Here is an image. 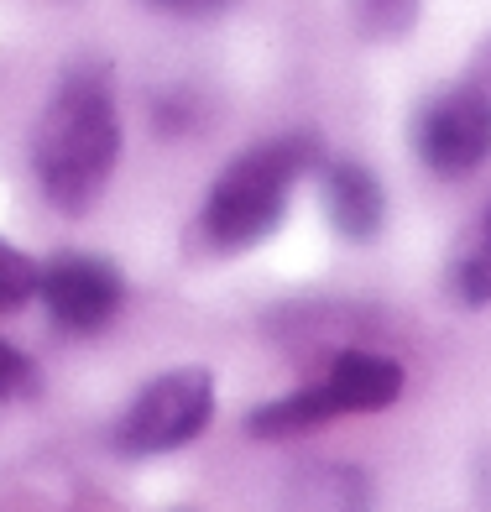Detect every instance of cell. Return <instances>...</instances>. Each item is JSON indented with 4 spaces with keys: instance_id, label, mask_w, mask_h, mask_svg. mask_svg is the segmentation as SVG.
<instances>
[{
    "instance_id": "cell-10",
    "label": "cell",
    "mask_w": 491,
    "mask_h": 512,
    "mask_svg": "<svg viewBox=\"0 0 491 512\" xmlns=\"http://www.w3.org/2000/svg\"><path fill=\"white\" fill-rule=\"evenodd\" d=\"M444 288H450L455 304L465 309H486L491 304V199L476 215V225L465 230V241L450 256V272H444Z\"/></svg>"
},
{
    "instance_id": "cell-15",
    "label": "cell",
    "mask_w": 491,
    "mask_h": 512,
    "mask_svg": "<svg viewBox=\"0 0 491 512\" xmlns=\"http://www.w3.org/2000/svg\"><path fill=\"white\" fill-rule=\"evenodd\" d=\"M476 497H481V512H491V445L476 460Z\"/></svg>"
},
{
    "instance_id": "cell-9",
    "label": "cell",
    "mask_w": 491,
    "mask_h": 512,
    "mask_svg": "<svg viewBox=\"0 0 491 512\" xmlns=\"http://www.w3.org/2000/svg\"><path fill=\"white\" fill-rule=\"evenodd\" d=\"M288 512H371V481L356 465L314 460L288 481Z\"/></svg>"
},
{
    "instance_id": "cell-1",
    "label": "cell",
    "mask_w": 491,
    "mask_h": 512,
    "mask_svg": "<svg viewBox=\"0 0 491 512\" xmlns=\"http://www.w3.org/2000/svg\"><path fill=\"white\" fill-rule=\"evenodd\" d=\"M121 105L105 63H74L32 131V178L63 215H84L121 162Z\"/></svg>"
},
{
    "instance_id": "cell-4",
    "label": "cell",
    "mask_w": 491,
    "mask_h": 512,
    "mask_svg": "<svg viewBox=\"0 0 491 512\" xmlns=\"http://www.w3.org/2000/svg\"><path fill=\"white\" fill-rule=\"evenodd\" d=\"M413 152L434 178H471L491 157V95L481 84L434 95L413 121Z\"/></svg>"
},
{
    "instance_id": "cell-12",
    "label": "cell",
    "mask_w": 491,
    "mask_h": 512,
    "mask_svg": "<svg viewBox=\"0 0 491 512\" xmlns=\"http://www.w3.org/2000/svg\"><path fill=\"white\" fill-rule=\"evenodd\" d=\"M37 272L42 262H32L21 246L0 241V314H16L37 298Z\"/></svg>"
},
{
    "instance_id": "cell-5",
    "label": "cell",
    "mask_w": 491,
    "mask_h": 512,
    "mask_svg": "<svg viewBox=\"0 0 491 512\" xmlns=\"http://www.w3.org/2000/svg\"><path fill=\"white\" fill-rule=\"evenodd\" d=\"M37 304L48 309V319L68 335H95L121 314L126 304V277L115 272L105 256L89 251H63L53 262H42L37 272Z\"/></svg>"
},
{
    "instance_id": "cell-2",
    "label": "cell",
    "mask_w": 491,
    "mask_h": 512,
    "mask_svg": "<svg viewBox=\"0 0 491 512\" xmlns=\"http://www.w3.org/2000/svg\"><path fill=\"white\" fill-rule=\"evenodd\" d=\"M309 168H319V142L309 131L267 136L241 157H230L199 204V241L215 256H236L267 241L283 225L288 199Z\"/></svg>"
},
{
    "instance_id": "cell-13",
    "label": "cell",
    "mask_w": 491,
    "mask_h": 512,
    "mask_svg": "<svg viewBox=\"0 0 491 512\" xmlns=\"http://www.w3.org/2000/svg\"><path fill=\"white\" fill-rule=\"evenodd\" d=\"M32 382H37V366L21 356L11 340H0V403L16 398V392H27Z\"/></svg>"
},
{
    "instance_id": "cell-11",
    "label": "cell",
    "mask_w": 491,
    "mask_h": 512,
    "mask_svg": "<svg viewBox=\"0 0 491 512\" xmlns=\"http://www.w3.org/2000/svg\"><path fill=\"white\" fill-rule=\"evenodd\" d=\"M418 11L424 0H356V16H361V32L371 42H397L418 27Z\"/></svg>"
},
{
    "instance_id": "cell-6",
    "label": "cell",
    "mask_w": 491,
    "mask_h": 512,
    "mask_svg": "<svg viewBox=\"0 0 491 512\" xmlns=\"http://www.w3.org/2000/svg\"><path fill=\"white\" fill-rule=\"evenodd\" d=\"M319 194H324V215L340 230L345 241H377L382 225H387V189L382 178L361 168L350 157H335V162H319Z\"/></svg>"
},
{
    "instance_id": "cell-7",
    "label": "cell",
    "mask_w": 491,
    "mask_h": 512,
    "mask_svg": "<svg viewBox=\"0 0 491 512\" xmlns=\"http://www.w3.org/2000/svg\"><path fill=\"white\" fill-rule=\"evenodd\" d=\"M324 382L340 398L345 413H377L392 408L397 392H403V366L382 351H361V345H345L324 366Z\"/></svg>"
},
{
    "instance_id": "cell-14",
    "label": "cell",
    "mask_w": 491,
    "mask_h": 512,
    "mask_svg": "<svg viewBox=\"0 0 491 512\" xmlns=\"http://www.w3.org/2000/svg\"><path fill=\"white\" fill-rule=\"evenodd\" d=\"M142 6H152L162 16H215L220 6H230V0H142Z\"/></svg>"
},
{
    "instance_id": "cell-3",
    "label": "cell",
    "mask_w": 491,
    "mask_h": 512,
    "mask_svg": "<svg viewBox=\"0 0 491 512\" xmlns=\"http://www.w3.org/2000/svg\"><path fill=\"white\" fill-rule=\"evenodd\" d=\"M209 418H215V377L204 366H173L126 403L115 424V450L126 460L183 450L209 429Z\"/></svg>"
},
{
    "instance_id": "cell-8",
    "label": "cell",
    "mask_w": 491,
    "mask_h": 512,
    "mask_svg": "<svg viewBox=\"0 0 491 512\" xmlns=\"http://www.w3.org/2000/svg\"><path fill=\"white\" fill-rule=\"evenodd\" d=\"M335 418H345L340 398L330 392V382H309L298 392H283V398H272L262 408L246 413V434L251 439H293V434H309V429H324L335 424Z\"/></svg>"
}]
</instances>
